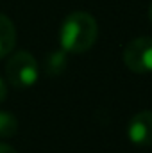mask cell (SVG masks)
Instances as JSON below:
<instances>
[{
  "mask_svg": "<svg viewBox=\"0 0 152 153\" xmlns=\"http://www.w3.org/2000/svg\"><path fill=\"white\" fill-rule=\"evenodd\" d=\"M99 36L97 20L84 11L70 13L59 27V43L66 53L88 52Z\"/></svg>",
  "mask_w": 152,
  "mask_h": 153,
  "instance_id": "cell-1",
  "label": "cell"
},
{
  "mask_svg": "<svg viewBox=\"0 0 152 153\" xmlns=\"http://www.w3.org/2000/svg\"><path fill=\"white\" fill-rule=\"evenodd\" d=\"M5 75H7V80L16 87H31L36 84L39 76L38 61L34 59L32 53L20 50L13 53L11 59L7 61Z\"/></svg>",
  "mask_w": 152,
  "mask_h": 153,
  "instance_id": "cell-2",
  "label": "cell"
},
{
  "mask_svg": "<svg viewBox=\"0 0 152 153\" xmlns=\"http://www.w3.org/2000/svg\"><path fill=\"white\" fill-rule=\"evenodd\" d=\"M123 62L132 73H152V38L132 39L123 50Z\"/></svg>",
  "mask_w": 152,
  "mask_h": 153,
  "instance_id": "cell-3",
  "label": "cell"
},
{
  "mask_svg": "<svg viewBox=\"0 0 152 153\" xmlns=\"http://www.w3.org/2000/svg\"><path fill=\"white\" fill-rule=\"evenodd\" d=\"M129 141L136 146H152V111H140L127 125Z\"/></svg>",
  "mask_w": 152,
  "mask_h": 153,
  "instance_id": "cell-4",
  "label": "cell"
},
{
  "mask_svg": "<svg viewBox=\"0 0 152 153\" xmlns=\"http://www.w3.org/2000/svg\"><path fill=\"white\" fill-rule=\"evenodd\" d=\"M16 45V29L14 23L0 13V59L9 55Z\"/></svg>",
  "mask_w": 152,
  "mask_h": 153,
  "instance_id": "cell-5",
  "label": "cell"
},
{
  "mask_svg": "<svg viewBox=\"0 0 152 153\" xmlns=\"http://www.w3.org/2000/svg\"><path fill=\"white\" fill-rule=\"evenodd\" d=\"M68 66V53L61 50H52L45 57V73L48 76H57L61 75Z\"/></svg>",
  "mask_w": 152,
  "mask_h": 153,
  "instance_id": "cell-6",
  "label": "cell"
},
{
  "mask_svg": "<svg viewBox=\"0 0 152 153\" xmlns=\"http://www.w3.org/2000/svg\"><path fill=\"white\" fill-rule=\"evenodd\" d=\"M18 132V119L9 111H0V139H9Z\"/></svg>",
  "mask_w": 152,
  "mask_h": 153,
  "instance_id": "cell-7",
  "label": "cell"
},
{
  "mask_svg": "<svg viewBox=\"0 0 152 153\" xmlns=\"http://www.w3.org/2000/svg\"><path fill=\"white\" fill-rule=\"evenodd\" d=\"M5 96H7V87H5V84H4V80L0 78V103L5 100Z\"/></svg>",
  "mask_w": 152,
  "mask_h": 153,
  "instance_id": "cell-8",
  "label": "cell"
},
{
  "mask_svg": "<svg viewBox=\"0 0 152 153\" xmlns=\"http://www.w3.org/2000/svg\"><path fill=\"white\" fill-rule=\"evenodd\" d=\"M0 153H18L14 148H11V146H7V144H4V143H0Z\"/></svg>",
  "mask_w": 152,
  "mask_h": 153,
  "instance_id": "cell-9",
  "label": "cell"
},
{
  "mask_svg": "<svg viewBox=\"0 0 152 153\" xmlns=\"http://www.w3.org/2000/svg\"><path fill=\"white\" fill-rule=\"evenodd\" d=\"M149 20H150V23H152V5H150V9H149Z\"/></svg>",
  "mask_w": 152,
  "mask_h": 153,
  "instance_id": "cell-10",
  "label": "cell"
}]
</instances>
